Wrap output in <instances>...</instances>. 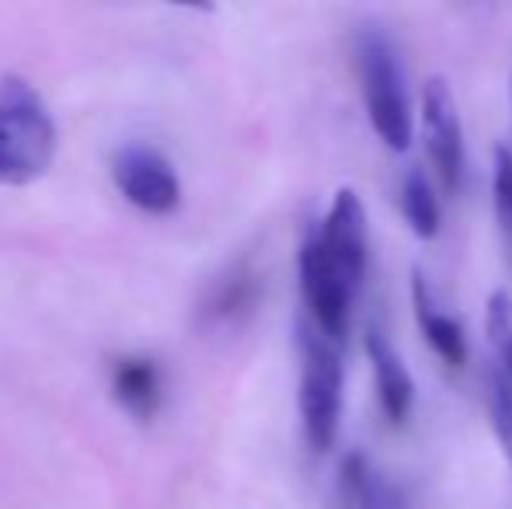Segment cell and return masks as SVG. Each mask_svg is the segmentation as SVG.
Listing matches in <instances>:
<instances>
[{
  "instance_id": "5",
  "label": "cell",
  "mask_w": 512,
  "mask_h": 509,
  "mask_svg": "<svg viewBox=\"0 0 512 509\" xmlns=\"http://www.w3.org/2000/svg\"><path fill=\"white\" fill-rule=\"evenodd\" d=\"M300 290H304L310 325L331 342H342L352 325V300H356V286L338 272L328 252L321 245V234L310 231L300 245Z\"/></svg>"
},
{
  "instance_id": "4",
  "label": "cell",
  "mask_w": 512,
  "mask_h": 509,
  "mask_svg": "<svg viewBox=\"0 0 512 509\" xmlns=\"http://www.w3.org/2000/svg\"><path fill=\"white\" fill-rule=\"evenodd\" d=\"M108 171L129 206L150 217H168L182 206V182L175 164L150 143H122L108 157Z\"/></svg>"
},
{
  "instance_id": "12",
  "label": "cell",
  "mask_w": 512,
  "mask_h": 509,
  "mask_svg": "<svg viewBox=\"0 0 512 509\" xmlns=\"http://www.w3.org/2000/svg\"><path fill=\"white\" fill-rule=\"evenodd\" d=\"M411 307H415V321L422 339L429 349L446 363V367H464L467 363V335L453 314H446L432 297V286L425 283L422 269L411 272Z\"/></svg>"
},
{
  "instance_id": "3",
  "label": "cell",
  "mask_w": 512,
  "mask_h": 509,
  "mask_svg": "<svg viewBox=\"0 0 512 509\" xmlns=\"http://www.w3.org/2000/svg\"><path fill=\"white\" fill-rule=\"evenodd\" d=\"M359 77H363V102L377 136L391 150H408L415 119L405 88V70L398 63V53L380 32L359 35Z\"/></svg>"
},
{
  "instance_id": "16",
  "label": "cell",
  "mask_w": 512,
  "mask_h": 509,
  "mask_svg": "<svg viewBox=\"0 0 512 509\" xmlns=\"http://www.w3.org/2000/svg\"><path fill=\"white\" fill-rule=\"evenodd\" d=\"M492 203H495V217H499L502 234H506V241L512 248V150L509 147H495Z\"/></svg>"
},
{
  "instance_id": "10",
  "label": "cell",
  "mask_w": 512,
  "mask_h": 509,
  "mask_svg": "<svg viewBox=\"0 0 512 509\" xmlns=\"http://www.w3.org/2000/svg\"><path fill=\"white\" fill-rule=\"evenodd\" d=\"M366 356H370L373 367L380 408H384V415L394 426H401V422H408L411 408H415V381H411L405 360H401L398 349L391 346V339L377 325L366 332Z\"/></svg>"
},
{
  "instance_id": "7",
  "label": "cell",
  "mask_w": 512,
  "mask_h": 509,
  "mask_svg": "<svg viewBox=\"0 0 512 509\" xmlns=\"http://www.w3.org/2000/svg\"><path fill=\"white\" fill-rule=\"evenodd\" d=\"M317 234H321L324 252L338 265V272L359 290L366 276V255H370L366 248H370V241H366V210L356 189L345 185V189L335 192Z\"/></svg>"
},
{
  "instance_id": "14",
  "label": "cell",
  "mask_w": 512,
  "mask_h": 509,
  "mask_svg": "<svg viewBox=\"0 0 512 509\" xmlns=\"http://www.w3.org/2000/svg\"><path fill=\"white\" fill-rule=\"evenodd\" d=\"M485 384H488V412H492V429L502 443V454L512 464V377L499 363L485 370Z\"/></svg>"
},
{
  "instance_id": "2",
  "label": "cell",
  "mask_w": 512,
  "mask_h": 509,
  "mask_svg": "<svg viewBox=\"0 0 512 509\" xmlns=\"http://www.w3.org/2000/svg\"><path fill=\"white\" fill-rule=\"evenodd\" d=\"M300 349V422L310 450L324 454L335 447L342 419V356L335 342L324 339L314 325L297 328Z\"/></svg>"
},
{
  "instance_id": "1",
  "label": "cell",
  "mask_w": 512,
  "mask_h": 509,
  "mask_svg": "<svg viewBox=\"0 0 512 509\" xmlns=\"http://www.w3.org/2000/svg\"><path fill=\"white\" fill-rule=\"evenodd\" d=\"M60 129L46 98L18 74L0 77V185L21 189L53 168Z\"/></svg>"
},
{
  "instance_id": "8",
  "label": "cell",
  "mask_w": 512,
  "mask_h": 509,
  "mask_svg": "<svg viewBox=\"0 0 512 509\" xmlns=\"http://www.w3.org/2000/svg\"><path fill=\"white\" fill-rule=\"evenodd\" d=\"M262 290H265L262 269H258L251 258H237V262H230L227 269L206 286L203 300H199V325H203L206 332L241 325L258 307Z\"/></svg>"
},
{
  "instance_id": "13",
  "label": "cell",
  "mask_w": 512,
  "mask_h": 509,
  "mask_svg": "<svg viewBox=\"0 0 512 509\" xmlns=\"http://www.w3.org/2000/svg\"><path fill=\"white\" fill-rule=\"evenodd\" d=\"M401 213L415 238L432 241L439 234L443 213H439V199L432 196V185L422 168H408L405 182H401Z\"/></svg>"
},
{
  "instance_id": "6",
  "label": "cell",
  "mask_w": 512,
  "mask_h": 509,
  "mask_svg": "<svg viewBox=\"0 0 512 509\" xmlns=\"http://www.w3.org/2000/svg\"><path fill=\"white\" fill-rule=\"evenodd\" d=\"M422 133L425 147H429V161L436 168L443 189L457 192L460 182H464L467 147L457 102H453V91L443 77H429L422 88Z\"/></svg>"
},
{
  "instance_id": "15",
  "label": "cell",
  "mask_w": 512,
  "mask_h": 509,
  "mask_svg": "<svg viewBox=\"0 0 512 509\" xmlns=\"http://www.w3.org/2000/svg\"><path fill=\"white\" fill-rule=\"evenodd\" d=\"M485 328H488L495 363L512 377V293L509 290H495L492 297H488Z\"/></svg>"
},
{
  "instance_id": "9",
  "label": "cell",
  "mask_w": 512,
  "mask_h": 509,
  "mask_svg": "<svg viewBox=\"0 0 512 509\" xmlns=\"http://www.w3.org/2000/svg\"><path fill=\"white\" fill-rule=\"evenodd\" d=\"M108 387L112 398L129 419L150 422L164 408V391H168V377H164L161 360L147 353H126L112 360L108 370Z\"/></svg>"
},
{
  "instance_id": "11",
  "label": "cell",
  "mask_w": 512,
  "mask_h": 509,
  "mask_svg": "<svg viewBox=\"0 0 512 509\" xmlns=\"http://www.w3.org/2000/svg\"><path fill=\"white\" fill-rule=\"evenodd\" d=\"M338 492L345 509H408L405 489L359 450H349L338 464Z\"/></svg>"
}]
</instances>
